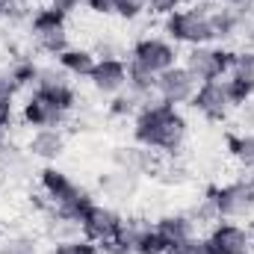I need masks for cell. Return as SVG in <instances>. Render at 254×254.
Segmentation results:
<instances>
[{"mask_svg": "<svg viewBox=\"0 0 254 254\" xmlns=\"http://www.w3.org/2000/svg\"><path fill=\"white\" fill-rule=\"evenodd\" d=\"M207 198L213 204L216 219H225V222L254 219V184H249L246 178L231 181V184L210 187L207 190Z\"/></svg>", "mask_w": 254, "mask_h": 254, "instance_id": "277c9868", "label": "cell"}, {"mask_svg": "<svg viewBox=\"0 0 254 254\" xmlns=\"http://www.w3.org/2000/svg\"><path fill=\"white\" fill-rule=\"evenodd\" d=\"M18 92L21 89L12 80V74H9V65H0V95H18Z\"/></svg>", "mask_w": 254, "mask_h": 254, "instance_id": "d6a6232c", "label": "cell"}, {"mask_svg": "<svg viewBox=\"0 0 254 254\" xmlns=\"http://www.w3.org/2000/svg\"><path fill=\"white\" fill-rule=\"evenodd\" d=\"M68 148V136H65L63 127H42V130H33L30 139H27V154L45 166H54Z\"/></svg>", "mask_w": 254, "mask_h": 254, "instance_id": "5bb4252c", "label": "cell"}, {"mask_svg": "<svg viewBox=\"0 0 254 254\" xmlns=\"http://www.w3.org/2000/svg\"><path fill=\"white\" fill-rule=\"evenodd\" d=\"M228 77H237V80H246L254 86V51L252 48H243V51H234V63H231V74Z\"/></svg>", "mask_w": 254, "mask_h": 254, "instance_id": "4316f807", "label": "cell"}, {"mask_svg": "<svg viewBox=\"0 0 254 254\" xmlns=\"http://www.w3.org/2000/svg\"><path fill=\"white\" fill-rule=\"evenodd\" d=\"M54 9H60V12H65V15H71V12H77L80 6H83V0H48Z\"/></svg>", "mask_w": 254, "mask_h": 254, "instance_id": "d590c367", "label": "cell"}, {"mask_svg": "<svg viewBox=\"0 0 254 254\" xmlns=\"http://www.w3.org/2000/svg\"><path fill=\"white\" fill-rule=\"evenodd\" d=\"M252 12L246 9H234V6H210V21H213V42L219 45H231L237 39H243V30H246V21H249Z\"/></svg>", "mask_w": 254, "mask_h": 254, "instance_id": "9a60e30c", "label": "cell"}, {"mask_svg": "<svg viewBox=\"0 0 254 254\" xmlns=\"http://www.w3.org/2000/svg\"><path fill=\"white\" fill-rule=\"evenodd\" d=\"M252 249H254V231H252Z\"/></svg>", "mask_w": 254, "mask_h": 254, "instance_id": "ab89813d", "label": "cell"}, {"mask_svg": "<svg viewBox=\"0 0 254 254\" xmlns=\"http://www.w3.org/2000/svg\"><path fill=\"white\" fill-rule=\"evenodd\" d=\"M36 181H39V190L45 192V198L51 201V210L65 216V219L80 222L83 213L95 204V195L86 187H80L60 166H42L36 172Z\"/></svg>", "mask_w": 254, "mask_h": 254, "instance_id": "7a4b0ae2", "label": "cell"}, {"mask_svg": "<svg viewBox=\"0 0 254 254\" xmlns=\"http://www.w3.org/2000/svg\"><path fill=\"white\" fill-rule=\"evenodd\" d=\"M154 83H157V74L127 63V92L130 95H136L139 101H148V98H154Z\"/></svg>", "mask_w": 254, "mask_h": 254, "instance_id": "603a6c76", "label": "cell"}, {"mask_svg": "<svg viewBox=\"0 0 254 254\" xmlns=\"http://www.w3.org/2000/svg\"><path fill=\"white\" fill-rule=\"evenodd\" d=\"M30 36H33V45H36V51H42V54H48V57H60L65 48H71L68 27H54V30L30 33Z\"/></svg>", "mask_w": 254, "mask_h": 254, "instance_id": "7402d4cb", "label": "cell"}, {"mask_svg": "<svg viewBox=\"0 0 254 254\" xmlns=\"http://www.w3.org/2000/svg\"><path fill=\"white\" fill-rule=\"evenodd\" d=\"M122 228H125V216L119 213V207L101 204V201H95V204L83 213V219H80V234H83L89 243H95V246L110 243L113 237L122 234Z\"/></svg>", "mask_w": 254, "mask_h": 254, "instance_id": "52a82bcc", "label": "cell"}, {"mask_svg": "<svg viewBox=\"0 0 254 254\" xmlns=\"http://www.w3.org/2000/svg\"><path fill=\"white\" fill-rule=\"evenodd\" d=\"M89 86L101 98H116L127 89V60L122 57H98L89 74Z\"/></svg>", "mask_w": 254, "mask_h": 254, "instance_id": "4fadbf2b", "label": "cell"}, {"mask_svg": "<svg viewBox=\"0 0 254 254\" xmlns=\"http://www.w3.org/2000/svg\"><path fill=\"white\" fill-rule=\"evenodd\" d=\"M148 12V0H113V15L122 21H136Z\"/></svg>", "mask_w": 254, "mask_h": 254, "instance_id": "f1b7e54d", "label": "cell"}, {"mask_svg": "<svg viewBox=\"0 0 254 254\" xmlns=\"http://www.w3.org/2000/svg\"><path fill=\"white\" fill-rule=\"evenodd\" d=\"M207 254H210V252H207Z\"/></svg>", "mask_w": 254, "mask_h": 254, "instance_id": "b9f144b4", "label": "cell"}, {"mask_svg": "<svg viewBox=\"0 0 254 254\" xmlns=\"http://www.w3.org/2000/svg\"><path fill=\"white\" fill-rule=\"evenodd\" d=\"M113 166L127 169V172L145 178V175H154V172H157V154L148 151V148H142V145H130V148L122 145V148H116V154H113Z\"/></svg>", "mask_w": 254, "mask_h": 254, "instance_id": "e0dca14e", "label": "cell"}, {"mask_svg": "<svg viewBox=\"0 0 254 254\" xmlns=\"http://www.w3.org/2000/svg\"><path fill=\"white\" fill-rule=\"evenodd\" d=\"M187 3H210V0H187Z\"/></svg>", "mask_w": 254, "mask_h": 254, "instance_id": "74e56055", "label": "cell"}, {"mask_svg": "<svg viewBox=\"0 0 254 254\" xmlns=\"http://www.w3.org/2000/svg\"><path fill=\"white\" fill-rule=\"evenodd\" d=\"M163 33L178 48H198L213 42V21H210V3H184L172 15L163 18Z\"/></svg>", "mask_w": 254, "mask_h": 254, "instance_id": "3957f363", "label": "cell"}, {"mask_svg": "<svg viewBox=\"0 0 254 254\" xmlns=\"http://www.w3.org/2000/svg\"><path fill=\"white\" fill-rule=\"evenodd\" d=\"M184 68L190 71L198 83L207 80H225L231 74V63H234V51L228 45L210 42V45H198V48H187V54L181 57Z\"/></svg>", "mask_w": 254, "mask_h": 254, "instance_id": "5b68a950", "label": "cell"}, {"mask_svg": "<svg viewBox=\"0 0 254 254\" xmlns=\"http://www.w3.org/2000/svg\"><path fill=\"white\" fill-rule=\"evenodd\" d=\"M18 119V104L15 95H0V130L12 127V122Z\"/></svg>", "mask_w": 254, "mask_h": 254, "instance_id": "4dcf8cb0", "label": "cell"}, {"mask_svg": "<svg viewBox=\"0 0 254 254\" xmlns=\"http://www.w3.org/2000/svg\"><path fill=\"white\" fill-rule=\"evenodd\" d=\"M39 68L42 65L36 63L33 57H15V60H9V74L18 83V89H33V83L39 77Z\"/></svg>", "mask_w": 254, "mask_h": 254, "instance_id": "cb8c5ba5", "label": "cell"}, {"mask_svg": "<svg viewBox=\"0 0 254 254\" xmlns=\"http://www.w3.org/2000/svg\"><path fill=\"white\" fill-rule=\"evenodd\" d=\"M139 104H142V101L125 89L122 95L110 98V107H107V110H110V116H116V119H127V116L133 119V116H136V110H139Z\"/></svg>", "mask_w": 254, "mask_h": 254, "instance_id": "83f0119b", "label": "cell"}, {"mask_svg": "<svg viewBox=\"0 0 254 254\" xmlns=\"http://www.w3.org/2000/svg\"><path fill=\"white\" fill-rule=\"evenodd\" d=\"M154 231L169 246H175V243H184V240L195 237V219L190 213H163L160 219H154Z\"/></svg>", "mask_w": 254, "mask_h": 254, "instance_id": "d6986e66", "label": "cell"}, {"mask_svg": "<svg viewBox=\"0 0 254 254\" xmlns=\"http://www.w3.org/2000/svg\"><path fill=\"white\" fill-rule=\"evenodd\" d=\"M0 254H42V246L30 234H3L0 237Z\"/></svg>", "mask_w": 254, "mask_h": 254, "instance_id": "d4e9b609", "label": "cell"}, {"mask_svg": "<svg viewBox=\"0 0 254 254\" xmlns=\"http://www.w3.org/2000/svg\"><path fill=\"white\" fill-rule=\"evenodd\" d=\"M18 119L24 122V127L30 130H42V127H65L68 113L63 107H57L54 101H48L39 92H27V98L18 104Z\"/></svg>", "mask_w": 254, "mask_h": 254, "instance_id": "8fae6325", "label": "cell"}, {"mask_svg": "<svg viewBox=\"0 0 254 254\" xmlns=\"http://www.w3.org/2000/svg\"><path fill=\"white\" fill-rule=\"evenodd\" d=\"M184 3H187V0H148V12L166 18V15H172L175 9H181Z\"/></svg>", "mask_w": 254, "mask_h": 254, "instance_id": "1f68e13d", "label": "cell"}, {"mask_svg": "<svg viewBox=\"0 0 254 254\" xmlns=\"http://www.w3.org/2000/svg\"><path fill=\"white\" fill-rule=\"evenodd\" d=\"M195 89H198V80L178 63V65H172V68H166L163 74H157L154 98H160V101H166L172 107H184V104L192 101Z\"/></svg>", "mask_w": 254, "mask_h": 254, "instance_id": "7c38bea8", "label": "cell"}, {"mask_svg": "<svg viewBox=\"0 0 254 254\" xmlns=\"http://www.w3.org/2000/svg\"><path fill=\"white\" fill-rule=\"evenodd\" d=\"M3 145H6V142H3V130H0V148H3Z\"/></svg>", "mask_w": 254, "mask_h": 254, "instance_id": "f35d334b", "label": "cell"}, {"mask_svg": "<svg viewBox=\"0 0 254 254\" xmlns=\"http://www.w3.org/2000/svg\"><path fill=\"white\" fill-rule=\"evenodd\" d=\"M219 3L234 6V9H246V12H252V9H254V0H219Z\"/></svg>", "mask_w": 254, "mask_h": 254, "instance_id": "8d00e7d4", "label": "cell"}, {"mask_svg": "<svg viewBox=\"0 0 254 254\" xmlns=\"http://www.w3.org/2000/svg\"><path fill=\"white\" fill-rule=\"evenodd\" d=\"M252 254H254V252H252Z\"/></svg>", "mask_w": 254, "mask_h": 254, "instance_id": "7bdbcfd3", "label": "cell"}, {"mask_svg": "<svg viewBox=\"0 0 254 254\" xmlns=\"http://www.w3.org/2000/svg\"><path fill=\"white\" fill-rule=\"evenodd\" d=\"M33 92H39V95H45L48 101H54L57 107H63L68 116H71L74 107H77L74 80L65 74L60 65H42V68H39V77H36V83H33Z\"/></svg>", "mask_w": 254, "mask_h": 254, "instance_id": "9c48e42d", "label": "cell"}, {"mask_svg": "<svg viewBox=\"0 0 254 254\" xmlns=\"http://www.w3.org/2000/svg\"><path fill=\"white\" fill-rule=\"evenodd\" d=\"M166 254H207V243H204V237H190V240H184V243H175V246H169V252Z\"/></svg>", "mask_w": 254, "mask_h": 254, "instance_id": "f546056e", "label": "cell"}, {"mask_svg": "<svg viewBox=\"0 0 254 254\" xmlns=\"http://www.w3.org/2000/svg\"><path fill=\"white\" fill-rule=\"evenodd\" d=\"M15 18H27V12H21L15 0H0V21H15Z\"/></svg>", "mask_w": 254, "mask_h": 254, "instance_id": "836d02e7", "label": "cell"}, {"mask_svg": "<svg viewBox=\"0 0 254 254\" xmlns=\"http://www.w3.org/2000/svg\"><path fill=\"white\" fill-rule=\"evenodd\" d=\"M190 136V122L181 113V107H172L160 98H148L139 104L136 116H133V142L163 154V157H175L184 142Z\"/></svg>", "mask_w": 254, "mask_h": 254, "instance_id": "6da1fadb", "label": "cell"}, {"mask_svg": "<svg viewBox=\"0 0 254 254\" xmlns=\"http://www.w3.org/2000/svg\"><path fill=\"white\" fill-rule=\"evenodd\" d=\"M127 63L139 65L151 74H163L166 68L181 63V51L175 42H169L166 36H142L133 42L130 48V60Z\"/></svg>", "mask_w": 254, "mask_h": 254, "instance_id": "8992f818", "label": "cell"}, {"mask_svg": "<svg viewBox=\"0 0 254 254\" xmlns=\"http://www.w3.org/2000/svg\"><path fill=\"white\" fill-rule=\"evenodd\" d=\"M83 6L95 15H113V0H83Z\"/></svg>", "mask_w": 254, "mask_h": 254, "instance_id": "e575fe53", "label": "cell"}, {"mask_svg": "<svg viewBox=\"0 0 254 254\" xmlns=\"http://www.w3.org/2000/svg\"><path fill=\"white\" fill-rule=\"evenodd\" d=\"M101 192H104V198H110V204L116 207V204H130L133 201V195L139 192V184H142V178L139 175H133V172H127V169H119V166H113L107 175H101Z\"/></svg>", "mask_w": 254, "mask_h": 254, "instance_id": "2e32d148", "label": "cell"}, {"mask_svg": "<svg viewBox=\"0 0 254 254\" xmlns=\"http://www.w3.org/2000/svg\"><path fill=\"white\" fill-rule=\"evenodd\" d=\"M48 254H101L95 243H89L83 234L80 237H68V240H57Z\"/></svg>", "mask_w": 254, "mask_h": 254, "instance_id": "484cf974", "label": "cell"}, {"mask_svg": "<svg viewBox=\"0 0 254 254\" xmlns=\"http://www.w3.org/2000/svg\"><path fill=\"white\" fill-rule=\"evenodd\" d=\"M0 237H3V231H0Z\"/></svg>", "mask_w": 254, "mask_h": 254, "instance_id": "60d3db41", "label": "cell"}, {"mask_svg": "<svg viewBox=\"0 0 254 254\" xmlns=\"http://www.w3.org/2000/svg\"><path fill=\"white\" fill-rule=\"evenodd\" d=\"M190 107L204 119V122H225V119L231 116V110H234L228 83H225V80L198 83V89H195V95H192Z\"/></svg>", "mask_w": 254, "mask_h": 254, "instance_id": "ba28073f", "label": "cell"}, {"mask_svg": "<svg viewBox=\"0 0 254 254\" xmlns=\"http://www.w3.org/2000/svg\"><path fill=\"white\" fill-rule=\"evenodd\" d=\"M225 145H228L231 160H234L243 172H254V133L252 130L228 133V136H225Z\"/></svg>", "mask_w": 254, "mask_h": 254, "instance_id": "44dd1931", "label": "cell"}, {"mask_svg": "<svg viewBox=\"0 0 254 254\" xmlns=\"http://www.w3.org/2000/svg\"><path fill=\"white\" fill-rule=\"evenodd\" d=\"M30 163H33V157L27 154V148H24V151L15 148V145H3V148H0V178H3V181L21 184V181H27L30 175H36V172L30 169Z\"/></svg>", "mask_w": 254, "mask_h": 254, "instance_id": "ac0fdd59", "label": "cell"}, {"mask_svg": "<svg viewBox=\"0 0 254 254\" xmlns=\"http://www.w3.org/2000/svg\"><path fill=\"white\" fill-rule=\"evenodd\" d=\"M207 252L210 254H252V228H246L243 222H225L216 219V225L210 228V234L204 237Z\"/></svg>", "mask_w": 254, "mask_h": 254, "instance_id": "30bf717a", "label": "cell"}, {"mask_svg": "<svg viewBox=\"0 0 254 254\" xmlns=\"http://www.w3.org/2000/svg\"><path fill=\"white\" fill-rule=\"evenodd\" d=\"M95 63H98V54L92 48H74V45L65 48L63 54L57 57V65L63 68L71 80H89Z\"/></svg>", "mask_w": 254, "mask_h": 254, "instance_id": "ffe728a7", "label": "cell"}]
</instances>
